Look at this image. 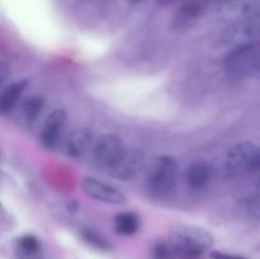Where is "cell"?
I'll list each match as a JSON object with an SVG mask.
<instances>
[{"label":"cell","mask_w":260,"mask_h":259,"mask_svg":"<svg viewBox=\"0 0 260 259\" xmlns=\"http://www.w3.org/2000/svg\"><path fill=\"white\" fill-rule=\"evenodd\" d=\"M260 41V0H251L241 8L240 17L221 35V43L228 47L254 45Z\"/></svg>","instance_id":"1"},{"label":"cell","mask_w":260,"mask_h":259,"mask_svg":"<svg viewBox=\"0 0 260 259\" xmlns=\"http://www.w3.org/2000/svg\"><path fill=\"white\" fill-rule=\"evenodd\" d=\"M167 241L174 251L175 258H197L212 246L213 238L205 229L189 225H178L170 230Z\"/></svg>","instance_id":"2"},{"label":"cell","mask_w":260,"mask_h":259,"mask_svg":"<svg viewBox=\"0 0 260 259\" xmlns=\"http://www.w3.org/2000/svg\"><path fill=\"white\" fill-rule=\"evenodd\" d=\"M223 68L231 79H244L249 76H260V46H239L231 48L223 60Z\"/></svg>","instance_id":"3"},{"label":"cell","mask_w":260,"mask_h":259,"mask_svg":"<svg viewBox=\"0 0 260 259\" xmlns=\"http://www.w3.org/2000/svg\"><path fill=\"white\" fill-rule=\"evenodd\" d=\"M178 177H179V168L177 160L169 155H161L155 159L147 174V188L152 195L164 197L175 189Z\"/></svg>","instance_id":"4"},{"label":"cell","mask_w":260,"mask_h":259,"mask_svg":"<svg viewBox=\"0 0 260 259\" xmlns=\"http://www.w3.org/2000/svg\"><path fill=\"white\" fill-rule=\"evenodd\" d=\"M226 167L234 173L260 170V146L250 141H243L230 147L226 154Z\"/></svg>","instance_id":"5"},{"label":"cell","mask_w":260,"mask_h":259,"mask_svg":"<svg viewBox=\"0 0 260 259\" xmlns=\"http://www.w3.org/2000/svg\"><path fill=\"white\" fill-rule=\"evenodd\" d=\"M126 147L127 145L124 144L123 140L117 135L107 134L101 136L93 149L94 161L96 167L107 173V170L118 160Z\"/></svg>","instance_id":"6"},{"label":"cell","mask_w":260,"mask_h":259,"mask_svg":"<svg viewBox=\"0 0 260 259\" xmlns=\"http://www.w3.org/2000/svg\"><path fill=\"white\" fill-rule=\"evenodd\" d=\"M145 155L139 149L127 146L116 163L107 170L106 174L114 179L128 182L136 177L144 167Z\"/></svg>","instance_id":"7"},{"label":"cell","mask_w":260,"mask_h":259,"mask_svg":"<svg viewBox=\"0 0 260 259\" xmlns=\"http://www.w3.org/2000/svg\"><path fill=\"white\" fill-rule=\"evenodd\" d=\"M80 187L88 197L99 201V202L116 206L123 205L127 202V197L124 193L117 189L116 187H112V185L96 179V178L84 177L81 179Z\"/></svg>","instance_id":"8"},{"label":"cell","mask_w":260,"mask_h":259,"mask_svg":"<svg viewBox=\"0 0 260 259\" xmlns=\"http://www.w3.org/2000/svg\"><path fill=\"white\" fill-rule=\"evenodd\" d=\"M68 114L63 109H55L47 116L41 128V142L46 149H55L65 128Z\"/></svg>","instance_id":"9"},{"label":"cell","mask_w":260,"mask_h":259,"mask_svg":"<svg viewBox=\"0 0 260 259\" xmlns=\"http://www.w3.org/2000/svg\"><path fill=\"white\" fill-rule=\"evenodd\" d=\"M94 134L88 128H76L65 141V151L73 159H83L93 147Z\"/></svg>","instance_id":"10"},{"label":"cell","mask_w":260,"mask_h":259,"mask_svg":"<svg viewBox=\"0 0 260 259\" xmlns=\"http://www.w3.org/2000/svg\"><path fill=\"white\" fill-rule=\"evenodd\" d=\"M205 9V2L203 0H190L187 2L175 14L173 19V27L174 29H187L190 25L194 24L196 20L201 17Z\"/></svg>","instance_id":"11"},{"label":"cell","mask_w":260,"mask_h":259,"mask_svg":"<svg viewBox=\"0 0 260 259\" xmlns=\"http://www.w3.org/2000/svg\"><path fill=\"white\" fill-rule=\"evenodd\" d=\"M27 80H17L8 84L3 89L2 95H0V111H2V113H9L17 106L24 90L27 89Z\"/></svg>","instance_id":"12"},{"label":"cell","mask_w":260,"mask_h":259,"mask_svg":"<svg viewBox=\"0 0 260 259\" xmlns=\"http://www.w3.org/2000/svg\"><path fill=\"white\" fill-rule=\"evenodd\" d=\"M211 178V170L203 161H194L185 170V182L193 189H201L206 187Z\"/></svg>","instance_id":"13"},{"label":"cell","mask_w":260,"mask_h":259,"mask_svg":"<svg viewBox=\"0 0 260 259\" xmlns=\"http://www.w3.org/2000/svg\"><path fill=\"white\" fill-rule=\"evenodd\" d=\"M45 109V99L40 95H30L22 102L20 113L23 121L27 124H33Z\"/></svg>","instance_id":"14"},{"label":"cell","mask_w":260,"mask_h":259,"mask_svg":"<svg viewBox=\"0 0 260 259\" xmlns=\"http://www.w3.org/2000/svg\"><path fill=\"white\" fill-rule=\"evenodd\" d=\"M114 229L119 235L131 236L139 231L140 217L135 212H121L114 217Z\"/></svg>","instance_id":"15"},{"label":"cell","mask_w":260,"mask_h":259,"mask_svg":"<svg viewBox=\"0 0 260 259\" xmlns=\"http://www.w3.org/2000/svg\"><path fill=\"white\" fill-rule=\"evenodd\" d=\"M41 250V243L36 236L25 235L17 241V255L19 259L38 255Z\"/></svg>","instance_id":"16"},{"label":"cell","mask_w":260,"mask_h":259,"mask_svg":"<svg viewBox=\"0 0 260 259\" xmlns=\"http://www.w3.org/2000/svg\"><path fill=\"white\" fill-rule=\"evenodd\" d=\"M80 235H81V239H83L89 246H91V248L98 249V250H108V249L111 248L108 240H107L103 235H101L98 231L94 230V229H90V228L81 229Z\"/></svg>","instance_id":"17"},{"label":"cell","mask_w":260,"mask_h":259,"mask_svg":"<svg viewBox=\"0 0 260 259\" xmlns=\"http://www.w3.org/2000/svg\"><path fill=\"white\" fill-rule=\"evenodd\" d=\"M243 207L250 217L260 220V192L254 193L244 200Z\"/></svg>","instance_id":"18"},{"label":"cell","mask_w":260,"mask_h":259,"mask_svg":"<svg viewBox=\"0 0 260 259\" xmlns=\"http://www.w3.org/2000/svg\"><path fill=\"white\" fill-rule=\"evenodd\" d=\"M174 251L168 241H159L151 249V259H174Z\"/></svg>","instance_id":"19"},{"label":"cell","mask_w":260,"mask_h":259,"mask_svg":"<svg viewBox=\"0 0 260 259\" xmlns=\"http://www.w3.org/2000/svg\"><path fill=\"white\" fill-rule=\"evenodd\" d=\"M231 256L233 255H229V254L222 253V251H217V250L211 253V258L212 259H231Z\"/></svg>","instance_id":"20"},{"label":"cell","mask_w":260,"mask_h":259,"mask_svg":"<svg viewBox=\"0 0 260 259\" xmlns=\"http://www.w3.org/2000/svg\"><path fill=\"white\" fill-rule=\"evenodd\" d=\"M211 2H215L217 3V4H231V3L235 2V0H211Z\"/></svg>","instance_id":"21"},{"label":"cell","mask_w":260,"mask_h":259,"mask_svg":"<svg viewBox=\"0 0 260 259\" xmlns=\"http://www.w3.org/2000/svg\"><path fill=\"white\" fill-rule=\"evenodd\" d=\"M172 2V0H160V3H161V4H168V3H170Z\"/></svg>","instance_id":"22"},{"label":"cell","mask_w":260,"mask_h":259,"mask_svg":"<svg viewBox=\"0 0 260 259\" xmlns=\"http://www.w3.org/2000/svg\"><path fill=\"white\" fill-rule=\"evenodd\" d=\"M23 259H41V258H38V255H35V256H28V258H23Z\"/></svg>","instance_id":"23"},{"label":"cell","mask_w":260,"mask_h":259,"mask_svg":"<svg viewBox=\"0 0 260 259\" xmlns=\"http://www.w3.org/2000/svg\"><path fill=\"white\" fill-rule=\"evenodd\" d=\"M231 259H245V258H243V256H231Z\"/></svg>","instance_id":"24"}]
</instances>
